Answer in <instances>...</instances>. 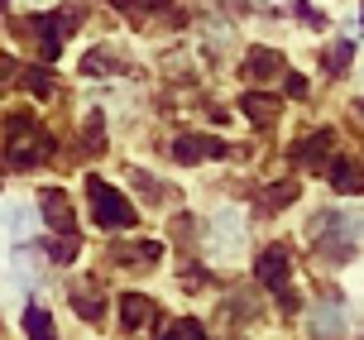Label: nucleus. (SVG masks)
Instances as JSON below:
<instances>
[{
	"label": "nucleus",
	"mask_w": 364,
	"mask_h": 340,
	"mask_svg": "<svg viewBox=\"0 0 364 340\" xmlns=\"http://www.w3.org/2000/svg\"><path fill=\"white\" fill-rule=\"evenodd\" d=\"M53 154V139L38 129L34 115H10V163L15 168H38Z\"/></svg>",
	"instance_id": "nucleus-1"
},
{
	"label": "nucleus",
	"mask_w": 364,
	"mask_h": 340,
	"mask_svg": "<svg viewBox=\"0 0 364 340\" xmlns=\"http://www.w3.org/2000/svg\"><path fill=\"white\" fill-rule=\"evenodd\" d=\"M87 197H91V216H96V225H106V230H125V225H134V206H129L110 182L87 178Z\"/></svg>",
	"instance_id": "nucleus-2"
},
{
	"label": "nucleus",
	"mask_w": 364,
	"mask_h": 340,
	"mask_svg": "<svg viewBox=\"0 0 364 340\" xmlns=\"http://www.w3.org/2000/svg\"><path fill=\"white\" fill-rule=\"evenodd\" d=\"M77 19H82L77 10H68V15L58 10V15H34V19H24L29 29H38V53H43V63H53V58L63 53V34L73 29Z\"/></svg>",
	"instance_id": "nucleus-3"
},
{
	"label": "nucleus",
	"mask_w": 364,
	"mask_h": 340,
	"mask_svg": "<svg viewBox=\"0 0 364 340\" xmlns=\"http://www.w3.org/2000/svg\"><path fill=\"white\" fill-rule=\"evenodd\" d=\"M255 273H259V283H264V287L278 292V302H283V307H297V297L288 292V250H264Z\"/></svg>",
	"instance_id": "nucleus-4"
},
{
	"label": "nucleus",
	"mask_w": 364,
	"mask_h": 340,
	"mask_svg": "<svg viewBox=\"0 0 364 340\" xmlns=\"http://www.w3.org/2000/svg\"><path fill=\"white\" fill-rule=\"evenodd\" d=\"M230 149L220 139H206V134H182V139H173V159L178 163H197V159H225Z\"/></svg>",
	"instance_id": "nucleus-5"
},
{
	"label": "nucleus",
	"mask_w": 364,
	"mask_h": 340,
	"mask_svg": "<svg viewBox=\"0 0 364 340\" xmlns=\"http://www.w3.org/2000/svg\"><path fill=\"white\" fill-rule=\"evenodd\" d=\"M331 187L336 192H346V197H355V192H364V168L355 159H331Z\"/></svg>",
	"instance_id": "nucleus-6"
},
{
	"label": "nucleus",
	"mask_w": 364,
	"mask_h": 340,
	"mask_svg": "<svg viewBox=\"0 0 364 340\" xmlns=\"http://www.w3.org/2000/svg\"><path fill=\"white\" fill-rule=\"evenodd\" d=\"M240 110L255 120V125H273L278 120V96H264V91H245L240 96Z\"/></svg>",
	"instance_id": "nucleus-7"
},
{
	"label": "nucleus",
	"mask_w": 364,
	"mask_h": 340,
	"mask_svg": "<svg viewBox=\"0 0 364 340\" xmlns=\"http://www.w3.org/2000/svg\"><path fill=\"white\" fill-rule=\"evenodd\" d=\"M43 216H48V225L53 230H73V206H68V197L63 192H43Z\"/></svg>",
	"instance_id": "nucleus-8"
},
{
	"label": "nucleus",
	"mask_w": 364,
	"mask_h": 340,
	"mask_svg": "<svg viewBox=\"0 0 364 340\" xmlns=\"http://www.w3.org/2000/svg\"><path fill=\"white\" fill-rule=\"evenodd\" d=\"M326 154H331V129H321V134H311V139H302L297 149H292L297 163H321Z\"/></svg>",
	"instance_id": "nucleus-9"
},
{
	"label": "nucleus",
	"mask_w": 364,
	"mask_h": 340,
	"mask_svg": "<svg viewBox=\"0 0 364 340\" xmlns=\"http://www.w3.org/2000/svg\"><path fill=\"white\" fill-rule=\"evenodd\" d=\"M120 312H125V326L154 322V302H149V297H139V292H125V297H120Z\"/></svg>",
	"instance_id": "nucleus-10"
},
{
	"label": "nucleus",
	"mask_w": 364,
	"mask_h": 340,
	"mask_svg": "<svg viewBox=\"0 0 364 340\" xmlns=\"http://www.w3.org/2000/svg\"><path fill=\"white\" fill-rule=\"evenodd\" d=\"M24 331H29V340H58L53 317H48L43 307H29V312H24Z\"/></svg>",
	"instance_id": "nucleus-11"
},
{
	"label": "nucleus",
	"mask_w": 364,
	"mask_h": 340,
	"mask_svg": "<svg viewBox=\"0 0 364 340\" xmlns=\"http://www.w3.org/2000/svg\"><path fill=\"white\" fill-rule=\"evenodd\" d=\"M273 72H278V53H273V48H259V53H250V63H245V77H250V82H264Z\"/></svg>",
	"instance_id": "nucleus-12"
},
{
	"label": "nucleus",
	"mask_w": 364,
	"mask_h": 340,
	"mask_svg": "<svg viewBox=\"0 0 364 340\" xmlns=\"http://www.w3.org/2000/svg\"><path fill=\"white\" fill-rule=\"evenodd\" d=\"M15 77H19V87H29L34 96H48V91H53V77H48L43 68H19Z\"/></svg>",
	"instance_id": "nucleus-13"
},
{
	"label": "nucleus",
	"mask_w": 364,
	"mask_h": 340,
	"mask_svg": "<svg viewBox=\"0 0 364 340\" xmlns=\"http://www.w3.org/2000/svg\"><path fill=\"white\" fill-rule=\"evenodd\" d=\"M292 197H297V182H278V187L264 192V211H283Z\"/></svg>",
	"instance_id": "nucleus-14"
},
{
	"label": "nucleus",
	"mask_w": 364,
	"mask_h": 340,
	"mask_svg": "<svg viewBox=\"0 0 364 340\" xmlns=\"http://www.w3.org/2000/svg\"><path fill=\"white\" fill-rule=\"evenodd\" d=\"M159 340H206V336H201V326L192 322V317H182V322H178V326H168Z\"/></svg>",
	"instance_id": "nucleus-15"
},
{
	"label": "nucleus",
	"mask_w": 364,
	"mask_h": 340,
	"mask_svg": "<svg viewBox=\"0 0 364 340\" xmlns=\"http://www.w3.org/2000/svg\"><path fill=\"white\" fill-rule=\"evenodd\" d=\"M341 331H346L341 312H321V317H316V340H336Z\"/></svg>",
	"instance_id": "nucleus-16"
},
{
	"label": "nucleus",
	"mask_w": 364,
	"mask_h": 340,
	"mask_svg": "<svg viewBox=\"0 0 364 340\" xmlns=\"http://www.w3.org/2000/svg\"><path fill=\"white\" fill-rule=\"evenodd\" d=\"M48 259H58V264H68V259H77V235L68 230L63 240H53V245H48Z\"/></svg>",
	"instance_id": "nucleus-17"
},
{
	"label": "nucleus",
	"mask_w": 364,
	"mask_h": 340,
	"mask_svg": "<svg viewBox=\"0 0 364 340\" xmlns=\"http://www.w3.org/2000/svg\"><path fill=\"white\" fill-rule=\"evenodd\" d=\"M73 307L82 312V322H101V307L106 302H96V297H87V292H73Z\"/></svg>",
	"instance_id": "nucleus-18"
},
{
	"label": "nucleus",
	"mask_w": 364,
	"mask_h": 340,
	"mask_svg": "<svg viewBox=\"0 0 364 340\" xmlns=\"http://www.w3.org/2000/svg\"><path fill=\"white\" fill-rule=\"evenodd\" d=\"M110 5H115V10H134V15H139V10H164L168 0H110Z\"/></svg>",
	"instance_id": "nucleus-19"
},
{
	"label": "nucleus",
	"mask_w": 364,
	"mask_h": 340,
	"mask_svg": "<svg viewBox=\"0 0 364 340\" xmlns=\"http://www.w3.org/2000/svg\"><path fill=\"white\" fill-rule=\"evenodd\" d=\"M350 53H355V43H336V53L326 58V68H331V72H341V68L350 63Z\"/></svg>",
	"instance_id": "nucleus-20"
},
{
	"label": "nucleus",
	"mask_w": 364,
	"mask_h": 340,
	"mask_svg": "<svg viewBox=\"0 0 364 340\" xmlns=\"http://www.w3.org/2000/svg\"><path fill=\"white\" fill-rule=\"evenodd\" d=\"M288 96L302 101V96H307V77H297V72H292V77H288Z\"/></svg>",
	"instance_id": "nucleus-21"
}]
</instances>
